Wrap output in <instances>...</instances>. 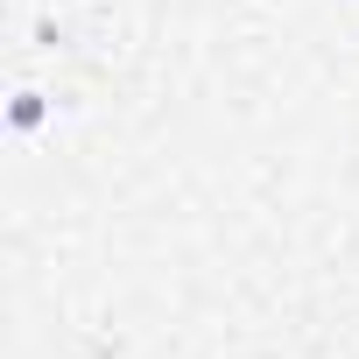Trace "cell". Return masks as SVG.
Masks as SVG:
<instances>
[{
	"label": "cell",
	"instance_id": "obj_1",
	"mask_svg": "<svg viewBox=\"0 0 359 359\" xmlns=\"http://www.w3.org/2000/svg\"><path fill=\"white\" fill-rule=\"evenodd\" d=\"M8 120L29 134V127H43V92H15V106H8Z\"/></svg>",
	"mask_w": 359,
	"mask_h": 359
}]
</instances>
